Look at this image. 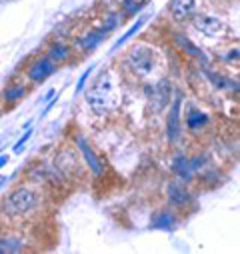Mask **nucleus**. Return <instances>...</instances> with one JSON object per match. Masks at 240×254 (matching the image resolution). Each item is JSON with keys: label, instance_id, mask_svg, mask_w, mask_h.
Here are the masks:
<instances>
[{"label": "nucleus", "instance_id": "nucleus-17", "mask_svg": "<svg viewBox=\"0 0 240 254\" xmlns=\"http://www.w3.org/2000/svg\"><path fill=\"white\" fill-rule=\"evenodd\" d=\"M22 240L8 236V238H0V254H8V252H18L22 248Z\"/></svg>", "mask_w": 240, "mask_h": 254}, {"label": "nucleus", "instance_id": "nucleus-13", "mask_svg": "<svg viewBox=\"0 0 240 254\" xmlns=\"http://www.w3.org/2000/svg\"><path fill=\"white\" fill-rule=\"evenodd\" d=\"M174 172L178 174V178H182V180H192V174H194V170H192V164H190V160L186 158V156H178L176 160H174Z\"/></svg>", "mask_w": 240, "mask_h": 254}, {"label": "nucleus", "instance_id": "nucleus-2", "mask_svg": "<svg viewBox=\"0 0 240 254\" xmlns=\"http://www.w3.org/2000/svg\"><path fill=\"white\" fill-rule=\"evenodd\" d=\"M124 66L132 76L146 78L158 66V54L148 44H134L124 56Z\"/></svg>", "mask_w": 240, "mask_h": 254}, {"label": "nucleus", "instance_id": "nucleus-5", "mask_svg": "<svg viewBox=\"0 0 240 254\" xmlns=\"http://www.w3.org/2000/svg\"><path fill=\"white\" fill-rule=\"evenodd\" d=\"M180 110H182V98L176 96L168 110V118H166V138L170 142L178 140L180 132H182V116H180Z\"/></svg>", "mask_w": 240, "mask_h": 254}, {"label": "nucleus", "instance_id": "nucleus-3", "mask_svg": "<svg viewBox=\"0 0 240 254\" xmlns=\"http://www.w3.org/2000/svg\"><path fill=\"white\" fill-rule=\"evenodd\" d=\"M114 104V92H112V82L108 80L106 74H102L92 86L86 90V106L94 116H106L110 114Z\"/></svg>", "mask_w": 240, "mask_h": 254}, {"label": "nucleus", "instance_id": "nucleus-19", "mask_svg": "<svg viewBox=\"0 0 240 254\" xmlns=\"http://www.w3.org/2000/svg\"><path fill=\"white\" fill-rule=\"evenodd\" d=\"M144 20H146V18H140V20H138L136 24H132V26L128 28V32H126V34H124L122 38H120V40H116V44H114V48H120V46H122V44H124V42H126V40L130 38V36H134V34H136L138 30H140V26L144 24Z\"/></svg>", "mask_w": 240, "mask_h": 254}, {"label": "nucleus", "instance_id": "nucleus-10", "mask_svg": "<svg viewBox=\"0 0 240 254\" xmlns=\"http://www.w3.org/2000/svg\"><path fill=\"white\" fill-rule=\"evenodd\" d=\"M76 144H78V150L82 152V158H84V164L88 166V170H90L94 176H102V174H104V164H102L100 158L94 154L92 146H90L82 136H76Z\"/></svg>", "mask_w": 240, "mask_h": 254}, {"label": "nucleus", "instance_id": "nucleus-22", "mask_svg": "<svg viewBox=\"0 0 240 254\" xmlns=\"http://www.w3.org/2000/svg\"><path fill=\"white\" fill-rule=\"evenodd\" d=\"M236 60H240V48H232L226 54V62H236Z\"/></svg>", "mask_w": 240, "mask_h": 254}, {"label": "nucleus", "instance_id": "nucleus-15", "mask_svg": "<svg viewBox=\"0 0 240 254\" xmlns=\"http://www.w3.org/2000/svg\"><path fill=\"white\" fill-rule=\"evenodd\" d=\"M150 224H152V228H172V226L176 224V218H174L172 212L160 210V212H156V216L152 218Z\"/></svg>", "mask_w": 240, "mask_h": 254}, {"label": "nucleus", "instance_id": "nucleus-9", "mask_svg": "<svg viewBox=\"0 0 240 254\" xmlns=\"http://www.w3.org/2000/svg\"><path fill=\"white\" fill-rule=\"evenodd\" d=\"M196 8V0H170L168 12L174 22H186L194 16Z\"/></svg>", "mask_w": 240, "mask_h": 254}, {"label": "nucleus", "instance_id": "nucleus-16", "mask_svg": "<svg viewBox=\"0 0 240 254\" xmlns=\"http://www.w3.org/2000/svg\"><path fill=\"white\" fill-rule=\"evenodd\" d=\"M104 32H106V28H102V30H96V32H90V34H84L80 40H78V46L82 48V50H92L98 42H100V38L104 36Z\"/></svg>", "mask_w": 240, "mask_h": 254}, {"label": "nucleus", "instance_id": "nucleus-4", "mask_svg": "<svg viewBox=\"0 0 240 254\" xmlns=\"http://www.w3.org/2000/svg\"><path fill=\"white\" fill-rule=\"evenodd\" d=\"M190 20H192L194 30H198L206 38H226L230 34V26L222 18H218V16H212V14H194Z\"/></svg>", "mask_w": 240, "mask_h": 254}, {"label": "nucleus", "instance_id": "nucleus-20", "mask_svg": "<svg viewBox=\"0 0 240 254\" xmlns=\"http://www.w3.org/2000/svg\"><path fill=\"white\" fill-rule=\"evenodd\" d=\"M90 72H92V66H88V70H84V72H82V76L78 78V84H76V92H80V90L84 88V84H86V80H88Z\"/></svg>", "mask_w": 240, "mask_h": 254}, {"label": "nucleus", "instance_id": "nucleus-1", "mask_svg": "<svg viewBox=\"0 0 240 254\" xmlns=\"http://www.w3.org/2000/svg\"><path fill=\"white\" fill-rule=\"evenodd\" d=\"M40 206V192L28 184L16 186L2 200V214L8 220H24L32 216Z\"/></svg>", "mask_w": 240, "mask_h": 254}, {"label": "nucleus", "instance_id": "nucleus-8", "mask_svg": "<svg viewBox=\"0 0 240 254\" xmlns=\"http://www.w3.org/2000/svg\"><path fill=\"white\" fill-rule=\"evenodd\" d=\"M208 124H210V116L206 112H202L196 106H188L186 116H184V126H186L188 132L200 134V132H204L208 128Z\"/></svg>", "mask_w": 240, "mask_h": 254}, {"label": "nucleus", "instance_id": "nucleus-6", "mask_svg": "<svg viewBox=\"0 0 240 254\" xmlns=\"http://www.w3.org/2000/svg\"><path fill=\"white\" fill-rule=\"evenodd\" d=\"M54 168L62 174L64 178H72L74 174H78V156L72 148H64V150H60L58 156L54 158Z\"/></svg>", "mask_w": 240, "mask_h": 254}, {"label": "nucleus", "instance_id": "nucleus-23", "mask_svg": "<svg viewBox=\"0 0 240 254\" xmlns=\"http://www.w3.org/2000/svg\"><path fill=\"white\" fill-rule=\"evenodd\" d=\"M6 162H8V156H2V158H0V168H2Z\"/></svg>", "mask_w": 240, "mask_h": 254}, {"label": "nucleus", "instance_id": "nucleus-14", "mask_svg": "<svg viewBox=\"0 0 240 254\" xmlns=\"http://www.w3.org/2000/svg\"><path fill=\"white\" fill-rule=\"evenodd\" d=\"M26 92H28V88L24 86V84H10L6 90H4V100L6 102H10V104H16L18 100H22L24 96H26Z\"/></svg>", "mask_w": 240, "mask_h": 254}, {"label": "nucleus", "instance_id": "nucleus-18", "mask_svg": "<svg viewBox=\"0 0 240 254\" xmlns=\"http://www.w3.org/2000/svg\"><path fill=\"white\" fill-rule=\"evenodd\" d=\"M176 40H178V44H180V48H184L190 56H194V58H204V54H202V50H198V46L194 44V42H190L186 36H176Z\"/></svg>", "mask_w": 240, "mask_h": 254}, {"label": "nucleus", "instance_id": "nucleus-12", "mask_svg": "<svg viewBox=\"0 0 240 254\" xmlns=\"http://www.w3.org/2000/svg\"><path fill=\"white\" fill-rule=\"evenodd\" d=\"M70 54H72V48L66 46V44H62V42H54V44H50V48H48V56H50V60L54 62V64L66 62V60L70 58Z\"/></svg>", "mask_w": 240, "mask_h": 254}, {"label": "nucleus", "instance_id": "nucleus-7", "mask_svg": "<svg viewBox=\"0 0 240 254\" xmlns=\"http://www.w3.org/2000/svg\"><path fill=\"white\" fill-rule=\"evenodd\" d=\"M54 68H56V64L50 60V56H44V58L34 60L32 64L28 66L26 76H28V80H30L32 84H38V82H44V80L54 72Z\"/></svg>", "mask_w": 240, "mask_h": 254}, {"label": "nucleus", "instance_id": "nucleus-21", "mask_svg": "<svg viewBox=\"0 0 240 254\" xmlns=\"http://www.w3.org/2000/svg\"><path fill=\"white\" fill-rule=\"evenodd\" d=\"M30 136H32V130H26V134H24V136H22V138L16 142V146H14V152H20V150L24 148V144H26V140H28Z\"/></svg>", "mask_w": 240, "mask_h": 254}, {"label": "nucleus", "instance_id": "nucleus-11", "mask_svg": "<svg viewBox=\"0 0 240 254\" xmlns=\"http://www.w3.org/2000/svg\"><path fill=\"white\" fill-rule=\"evenodd\" d=\"M166 196L178 208H186L188 204H192V194L188 192L182 182H170L166 186Z\"/></svg>", "mask_w": 240, "mask_h": 254}]
</instances>
